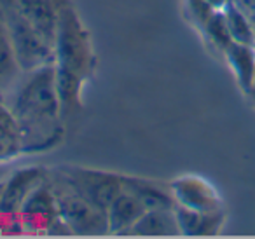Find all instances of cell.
<instances>
[{
    "label": "cell",
    "mask_w": 255,
    "mask_h": 239,
    "mask_svg": "<svg viewBox=\"0 0 255 239\" xmlns=\"http://www.w3.org/2000/svg\"><path fill=\"white\" fill-rule=\"evenodd\" d=\"M147 211L143 203L131 192L123 189V192L112 201L107 210L109 232L112 234H128V231L136 224L140 217Z\"/></svg>",
    "instance_id": "obj_10"
},
{
    "label": "cell",
    "mask_w": 255,
    "mask_h": 239,
    "mask_svg": "<svg viewBox=\"0 0 255 239\" xmlns=\"http://www.w3.org/2000/svg\"><path fill=\"white\" fill-rule=\"evenodd\" d=\"M178 229L185 236H212L217 234L224 224L222 211H194L187 208L175 206Z\"/></svg>",
    "instance_id": "obj_12"
},
{
    "label": "cell",
    "mask_w": 255,
    "mask_h": 239,
    "mask_svg": "<svg viewBox=\"0 0 255 239\" xmlns=\"http://www.w3.org/2000/svg\"><path fill=\"white\" fill-rule=\"evenodd\" d=\"M21 131L23 152H42L61 138V100L54 65L23 72L4 98Z\"/></svg>",
    "instance_id": "obj_1"
},
{
    "label": "cell",
    "mask_w": 255,
    "mask_h": 239,
    "mask_svg": "<svg viewBox=\"0 0 255 239\" xmlns=\"http://www.w3.org/2000/svg\"><path fill=\"white\" fill-rule=\"evenodd\" d=\"M51 187L56 196L60 217L67 229L74 234H105L109 232V222H107V211L100 210L93 203H89L84 196L72 189L58 173H54L49 180Z\"/></svg>",
    "instance_id": "obj_4"
},
{
    "label": "cell",
    "mask_w": 255,
    "mask_h": 239,
    "mask_svg": "<svg viewBox=\"0 0 255 239\" xmlns=\"http://www.w3.org/2000/svg\"><path fill=\"white\" fill-rule=\"evenodd\" d=\"M222 53L236 77L238 86L248 93L255 77V47L231 42Z\"/></svg>",
    "instance_id": "obj_13"
},
{
    "label": "cell",
    "mask_w": 255,
    "mask_h": 239,
    "mask_svg": "<svg viewBox=\"0 0 255 239\" xmlns=\"http://www.w3.org/2000/svg\"><path fill=\"white\" fill-rule=\"evenodd\" d=\"M203 32L206 33L210 42L215 47H219L220 51H224L231 44V37L229 32H227V25L222 12H213L208 21L203 25Z\"/></svg>",
    "instance_id": "obj_18"
},
{
    "label": "cell",
    "mask_w": 255,
    "mask_h": 239,
    "mask_svg": "<svg viewBox=\"0 0 255 239\" xmlns=\"http://www.w3.org/2000/svg\"><path fill=\"white\" fill-rule=\"evenodd\" d=\"M123 187L124 190L131 192L143 203L147 210L152 208H173L175 201L171 197L170 190H164L157 183L149 182V180H140V178H129V176H123Z\"/></svg>",
    "instance_id": "obj_15"
},
{
    "label": "cell",
    "mask_w": 255,
    "mask_h": 239,
    "mask_svg": "<svg viewBox=\"0 0 255 239\" xmlns=\"http://www.w3.org/2000/svg\"><path fill=\"white\" fill-rule=\"evenodd\" d=\"M18 4L28 21L54 49L61 9L65 7L67 0H18Z\"/></svg>",
    "instance_id": "obj_9"
},
{
    "label": "cell",
    "mask_w": 255,
    "mask_h": 239,
    "mask_svg": "<svg viewBox=\"0 0 255 239\" xmlns=\"http://www.w3.org/2000/svg\"><path fill=\"white\" fill-rule=\"evenodd\" d=\"M0 14L11 37L16 58L23 72L54 63V49L28 21L18 0H0Z\"/></svg>",
    "instance_id": "obj_3"
},
{
    "label": "cell",
    "mask_w": 255,
    "mask_h": 239,
    "mask_svg": "<svg viewBox=\"0 0 255 239\" xmlns=\"http://www.w3.org/2000/svg\"><path fill=\"white\" fill-rule=\"evenodd\" d=\"M180 234L173 208H152L136 220L126 236H175Z\"/></svg>",
    "instance_id": "obj_11"
},
{
    "label": "cell",
    "mask_w": 255,
    "mask_h": 239,
    "mask_svg": "<svg viewBox=\"0 0 255 239\" xmlns=\"http://www.w3.org/2000/svg\"><path fill=\"white\" fill-rule=\"evenodd\" d=\"M23 152L21 131L5 103L0 105V162L9 161Z\"/></svg>",
    "instance_id": "obj_16"
},
{
    "label": "cell",
    "mask_w": 255,
    "mask_h": 239,
    "mask_svg": "<svg viewBox=\"0 0 255 239\" xmlns=\"http://www.w3.org/2000/svg\"><path fill=\"white\" fill-rule=\"evenodd\" d=\"M23 75V70L18 63L11 37L5 28V23L0 14V95L4 96L14 88V84Z\"/></svg>",
    "instance_id": "obj_14"
},
{
    "label": "cell",
    "mask_w": 255,
    "mask_h": 239,
    "mask_svg": "<svg viewBox=\"0 0 255 239\" xmlns=\"http://www.w3.org/2000/svg\"><path fill=\"white\" fill-rule=\"evenodd\" d=\"M19 222L26 232H35V234H54L56 229L70 232L60 217L56 196H54L49 178L40 183L26 197L19 210Z\"/></svg>",
    "instance_id": "obj_6"
},
{
    "label": "cell",
    "mask_w": 255,
    "mask_h": 239,
    "mask_svg": "<svg viewBox=\"0 0 255 239\" xmlns=\"http://www.w3.org/2000/svg\"><path fill=\"white\" fill-rule=\"evenodd\" d=\"M47 180V175L40 168H28L18 171L0 194V213L4 215H19L26 197Z\"/></svg>",
    "instance_id": "obj_8"
},
{
    "label": "cell",
    "mask_w": 255,
    "mask_h": 239,
    "mask_svg": "<svg viewBox=\"0 0 255 239\" xmlns=\"http://www.w3.org/2000/svg\"><path fill=\"white\" fill-rule=\"evenodd\" d=\"M206 4L213 9L215 12H222L226 7H229L233 4V0H206Z\"/></svg>",
    "instance_id": "obj_21"
},
{
    "label": "cell",
    "mask_w": 255,
    "mask_h": 239,
    "mask_svg": "<svg viewBox=\"0 0 255 239\" xmlns=\"http://www.w3.org/2000/svg\"><path fill=\"white\" fill-rule=\"evenodd\" d=\"M187 9H189V12H191L192 19H194L201 28H203V25L210 19V16L215 12L208 4H206V0H187Z\"/></svg>",
    "instance_id": "obj_19"
},
{
    "label": "cell",
    "mask_w": 255,
    "mask_h": 239,
    "mask_svg": "<svg viewBox=\"0 0 255 239\" xmlns=\"http://www.w3.org/2000/svg\"><path fill=\"white\" fill-rule=\"evenodd\" d=\"M226 19L227 32H229L231 42L243 44V46L255 47V25L240 7L231 4L222 11Z\"/></svg>",
    "instance_id": "obj_17"
},
{
    "label": "cell",
    "mask_w": 255,
    "mask_h": 239,
    "mask_svg": "<svg viewBox=\"0 0 255 239\" xmlns=\"http://www.w3.org/2000/svg\"><path fill=\"white\" fill-rule=\"evenodd\" d=\"M233 4L240 7L255 25V0H233Z\"/></svg>",
    "instance_id": "obj_20"
},
{
    "label": "cell",
    "mask_w": 255,
    "mask_h": 239,
    "mask_svg": "<svg viewBox=\"0 0 255 239\" xmlns=\"http://www.w3.org/2000/svg\"><path fill=\"white\" fill-rule=\"evenodd\" d=\"M171 197L175 206L187 208L194 211H222V204L215 189L206 180L194 175H185L171 182Z\"/></svg>",
    "instance_id": "obj_7"
},
{
    "label": "cell",
    "mask_w": 255,
    "mask_h": 239,
    "mask_svg": "<svg viewBox=\"0 0 255 239\" xmlns=\"http://www.w3.org/2000/svg\"><path fill=\"white\" fill-rule=\"evenodd\" d=\"M248 96L252 98V102L255 103V77H254V82H252V86H250V91L247 93Z\"/></svg>",
    "instance_id": "obj_22"
},
{
    "label": "cell",
    "mask_w": 255,
    "mask_h": 239,
    "mask_svg": "<svg viewBox=\"0 0 255 239\" xmlns=\"http://www.w3.org/2000/svg\"><path fill=\"white\" fill-rule=\"evenodd\" d=\"M53 65L61 100V114L63 119H67L81 109L82 86L95 67V54L88 30L68 2L61 9Z\"/></svg>",
    "instance_id": "obj_2"
},
{
    "label": "cell",
    "mask_w": 255,
    "mask_h": 239,
    "mask_svg": "<svg viewBox=\"0 0 255 239\" xmlns=\"http://www.w3.org/2000/svg\"><path fill=\"white\" fill-rule=\"evenodd\" d=\"M72 189L84 196L89 203L107 211L112 201L123 192V176L107 171L82 168H63L56 171Z\"/></svg>",
    "instance_id": "obj_5"
}]
</instances>
